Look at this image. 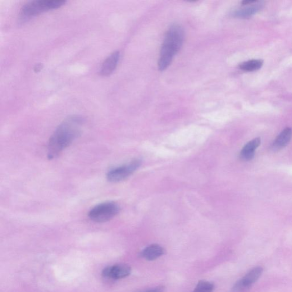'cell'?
Returning <instances> with one entry per match:
<instances>
[{"mask_svg": "<svg viewBox=\"0 0 292 292\" xmlns=\"http://www.w3.org/2000/svg\"><path fill=\"white\" fill-rule=\"evenodd\" d=\"M84 119L74 116L62 122L52 134L47 145V157L55 158L69 147L82 132Z\"/></svg>", "mask_w": 292, "mask_h": 292, "instance_id": "6da1fadb", "label": "cell"}, {"mask_svg": "<svg viewBox=\"0 0 292 292\" xmlns=\"http://www.w3.org/2000/svg\"><path fill=\"white\" fill-rule=\"evenodd\" d=\"M184 39L183 29L175 25L167 32L161 47L158 62L160 70L164 71L170 65L172 60L181 48Z\"/></svg>", "mask_w": 292, "mask_h": 292, "instance_id": "7a4b0ae2", "label": "cell"}, {"mask_svg": "<svg viewBox=\"0 0 292 292\" xmlns=\"http://www.w3.org/2000/svg\"><path fill=\"white\" fill-rule=\"evenodd\" d=\"M65 3L64 0H36L31 2L22 7L20 16L23 20H27L41 13L61 8Z\"/></svg>", "mask_w": 292, "mask_h": 292, "instance_id": "3957f363", "label": "cell"}, {"mask_svg": "<svg viewBox=\"0 0 292 292\" xmlns=\"http://www.w3.org/2000/svg\"><path fill=\"white\" fill-rule=\"evenodd\" d=\"M120 208L113 202L100 203L95 205L89 213V218L96 223H104L116 217L119 213Z\"/></svg>", "mask_w": 292, "mask_h": 292, "instance_id": "277c9868", "label": "cell"}, {"mask_svg": "<svg viewBox=\"0 0 292 292\" xmlns=\"http://www.w3.org/2000/svg\"><path fill=\"white\" fill-rule=\"evenodd\" d=\"M141 164L140 160H134L128 164L113 169L108 172L107 179L112 183L125 180L141 166Z\"/></svg>", "mask_w": 292, "mask_h": 292, "instance_id": "5b68a950", "label": "cell"}, {"mask_svg": "<svg viewBox=\"0 0 292 292\" xmlns=\"http://www.w3.org/2000/svg\"><path fill=\"white\" fill-rule=\"evenodd\" d=\"M263 268L258 266L252 268L233 286L231 292H246L254 285L262 274Z\"/></svg>", "mask_w": 292, "mask_h": 292, "instance_id": "8992f818", "label": "cell"}, {"mask_svg": "<svg viewBox=\"0 0 292 292\" xmlns=\"http://www.w3.org/2000/svg\"><path fill=\"white\" fill-rule=\"evenodd\" d=\"M131 268L127 264H116L104 268L102 275L106 278L112 279H121L130 275Z\"/></svg>", "mask_w": 292, "mask_h": 292, "instance_id": "52a82bcc", "label": "cell"}, {"mask_svg": "<svg viewBox=\"0 0 292 292\" xmlns=\"http://www.w3.org/2000/svg\"><path fill=\"white\" fill-rule=\"evenodd\" d=\"M120 52L117 51L113 52L104 61L99 71L100 75L108 76L111 75L116 69L120 59Z\"/></svg>", "mask_w": 292, "mask_h": 292, "instance_id": "ba28073f", "label": "cell"}, {"mask_svg": "<svg viewBox=\"0 0 292 292\" xmlns=\"http://www.w3.org/2000/svg\"><path fill=\"white\" fill-rule=\"evenodd\" d=\"M292 137V129L286 127L277 137L272 146L274 151H279L288 145Z\"/></svg>", "mask_w": 292, "mask_h": 292, "instance_id": "9c48e42d", "label": "cell"}, {"mask_svg": "<svg viewBox=\"0 0 292 292\" xmlns=\"http://www.w3.org/2000/svg\"><path fill=\"white\" fill-rule=\"evenodd\" d=\"M261 140L260 138H255L249 142L243 148L241 152V158L244 161H250L255 156V152L257 148L260 146Z\"/></svg>", "mask_w": 292, "mask_h": 292, "instance_id": "30bf717a", "label": "cell"}, {"mask_svg": "<svg viewBox=\"0 0 292 292\" xmlns=\"http://www.w3.org/2000/svg\"><path fill=\"white\" fill-rule=\"evenodd\" d=\"M165 253L164 248L158 244H152L142 252L141 256L147 260L152 261L164 255Z\"/></svg>", "mask_w": 292, "mask_h": 292, "instance_id": "8fae6325", "label": "cell"}, {"mask_svg": "<svg viewBox=\"0 0 292 292\" xmlns=\"http://www.w3.org/2000/svg\"><path fill=\"white\" fill-rule=\"evenodd\" d=\"M261 8L262 5L261 4L252 5V6L238 9V10L233 13V16L238 18H248L254 15L255 14L261 10Z\"/></svg>", "mask_w": 292, "mask_h": 292, "instance_id": "7c38bea8", "label": "cell"}, {"mask_svg": "<svg viewBox=\"0 0 292 292\" xmlns=\"http://www.w3.org/2000/svg\"><path fill=\"white\" fill-rule=\"evenodd\" d=\"M263 65L261 60H251L243 62L240 65V68L246 71H254L260 69Z\"/></svg>", "mask_w": 292, "mask_h": 292, "instance_id": "4fadbf2b", "label": "cell"}, {"mask_svg": "<svg viewBox=\"0 0 292 292\" xmlns=\"http://www.w3.org/2000/svg\"><path fill=\"white\" fill-rule=\"evenodd\" d=\"M215 286L212 282L207 281H200L193 292H213Z\"/></svg>", "mask_w": 292, "mask_h": 292, "instance_id": "5bb4252c", "label": "cell"}, {"mask_svg": "<svg viewBox=\"0 0 292 292\" xmlns=\"http://www.w3.org/2000/svg\"><path fill=\"white\" fill-rule=\"evenodd\" d=\"M165 290V287L163 286L156 287L155 288H152L141 292H164Z\"/></svg>", "mask_w": 292, "mask_h": 292, "instance_id": "9a60e30c", "label": "cell"}, {"mask_svg": "<svg viewBox=\"0 0 292 292\" xmlns=\"http://www.w3.org/2000/svg\"><path fill=\"white\" fill-rule=\"evenodd\" d=\"M42 65L41 64H37L35 67V72H39V71L42 69Z\"/></svg>", "mask_w": 292, "mask_h": 292, "instance_id": "2e32d148", "label": "cell"}]
</instances>
